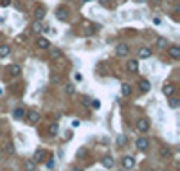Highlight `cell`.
Listing matches in <instances>:
<instances>
[{"label":"cell","instance_id":"7a4b0ae2","mask_svg":"<svg viewBox=\"0 0 180 171\" xmlns=\"http://www.w3.org/2000/svg\"><path fill=\"white\" fill-rule=\"evenodd\" d=\"M135 146H137V150L146 151L148 148H150V141H148L146 137H139V139H137V142H135Z\"/></svg>","mask_w":180,"mask_h":171},{"label":"cell","instance_id":"1f68e13d","mask_svg":"<svg viewBox=\"0 0 180 171\" xmlns=\"http://www.w3.org/2000/svg\"><path fill=\"white\" fill-rule=\"evenodd\" d=\"M74 81H83V76L79 72H74Z\"/></svg>","mask_w":180,"mask_h":171},{"label":"cell","instance_id":"6da1fadb","mask_svg":"<svg viewBox=\"0 0 180 171\" xmlns=\"http://www.w3.org/2000/svg\"><path fill=\"white\" fill-rule=\"evenodd\" d=\"M137 130H139L141 133H146V132L150 130V121H148L146 117H141V119H137Z\"/></svg>","mask_w":180,"mask_h":171},{"label":"cell","instance_id":"ac0fdd59","mask_svg":"<svg viewBox=\"0 0 180 171\" xmlns=\"http://www.w3.org/2000/svg\"><path fill=\"white\" fill-rule=\"evenodd\" d=\"M121 94L124 96V97L131 96V86H130V85H126V83H122V85H121Z\"/></svg>","mask_w":180,"mask_h":171},{"label":"cell","instance_id":"836d02e7","mask_svg":"<svg viewBox=\"0 0 180 171\" xmlns=\"http://www.w3.org/2000/svg\"><path fill=\"white\" fill-rule=\"evenodd\" d=\"M50 81H52V83H59V76H54V74H52V76H50Z\"/></svg>","mask_w":180,"mask_h":171},{"label":"cell","instance_id":"44dd1931","mask_svg":"<svg viewBox=\"0 0 180 171\" xmlns=\"http://www.w3.org/2000/svg\"><path fill=\"white\" fill-rule=\"evenodd\" d=\"M43 16H45V9H43V7H38V9L34 11V18L42 22V20H43Z\"/></svg>","mask_w":180,"mask_h":171},{"label":"cell","instance_id":"f546056e","mask_svg":"<svg viewBox=\"0 0 180 171\" xmlns=\"http://www.w3.org/2000/svg\"><path fill=\"white\" fill-rule=\"evenodd\" d=\"M90 106H92V108H99L101 103H99L97 99H90Z\"/></svg>","mask_w":180,"mask_h":171},{"label":"cell","instance_id":"e575fe53","mask_svg":"<svg viewBox=\"0 0 180 171\" xmlns=\"http://www.w3.org/2000/svg\"><path fill=\"white\" fill-rule=\"evenodd\" d=\"M9 4H11V0H0V6H2V7L9 6Z\"/></svg>","mask_w":180,"mask_h":171},{"label":"cell","instance_id":"5b68a950","mask_svg":"<svg viewBox=\"0 0 180 171\" xmlns=\"http://www.w3.org/2000/svg\"><path fill=\"white\" fill-rule=\"evenodd\" d=\"M167 54H169L173 60H178L180 58V47L178 45H169V47H167Z\"/></svg>","mask_w":180,"mask_h":171},{"label":"cell","instance_id":"d4e9b609","mask_svg":"<svg viewBox=\"0 0 180 171\" xmlns=\"http://www.w3.org/2000/svg\"><path fill=\"white\" fill-rule=\"evenodd\" d=\"M50 56L54 58V60L61 58V50H59V49H50Z\"/></svg>","mask_w":180,"mask_h":171},{"label":"cell","instance_id":"9c48e42d","mask_svg":"<svg viewBox=\"0 0 180 171\" xmlns=\"http://www.w3.org/2000/svg\"><path fill=\"white\" fill-rule=\"evenodd\" d=\"M56 18L58 20H67V18H69V9H67V7H59V9H58L56 11Z\"/></svg>","mask_w":180,"mask_h":171},{"label":"cell","instance_id":"83f0119b","mask_svg":"<svg viewBox=\"0 0 180 171\" xmlns=\"http://www.w3.org/2000/svg\"><path fill=\"white\" fill-rule=\"evenodd\" d=\"M81 105H83V106H90V97H81Z\"/></svg>","mask_w":180,"mask_h":171},{"label":"cell","instance_id":"74e56055","mask_svg":"<svg viewBox=\"0 0 180 171\" xmlns=\"http://www.w3.org/2000/svg\"><path fill=\"white\" fill-rule=\"evenodd\" d=\"M119 171H126V169H119Z\"/></svg>","mask_w":180,"mask_h":171},{"label":"cell","instance_id":"8d00e7d4","mask_svg":"<svg viewBox=\"0 0 180 171\" xmlns=\"http://www.w3.org/2000/svg\"><path fill=\"white\" fill-rule=\"evenodd\" d=\"M83 2H92V0H83Z\"/></svg>","mask_w":180,"mask_h":171},{"label":"cell","instance_id":"603a6c76","mask_svg":"<svg viewBox=\"0 0 180 171\" xmlns=\"http://www.w3.org/2000/svg\"><path fill=\"white\" fill-rule=\"evenodd\" d=\"M58 130H59V126H58L56 122H54V124H50V128H49L50 137H56V135H58Z\"/></svg>","mask_w":180,"mask_h":171},{"label":"cell","instance_id":"9a60e30c","mask_svg":"<svg viewBox=\"0 0 180 171\" xmlns=\"http://www.w3.org/2000/svg\"><path fill=\"white\" fill-rule=\"evenodd\" d=\"M101 164L105 166L106 169H110V168H114V158L110 157V155H106V157H103V160H101Z\"/></svg>","mask_w":180,"mask_h":171},{"label":"cell","instance_id":"ba28073f","mask_svg":"<svg viewBox=\"0 0 180 171\" xmlns=\"http://www.w3.org/2000/svg\"><path fill=\"white\" fill-rule=\"evenodd\" d=\"M25 119H27L29 124H36V122L40 121V114H38V112H27Z\"/></svg>","mask_w":180,"mask_h":171},{"label":"cell","instance_id":"5bb4252c","mask_svg":"<svg viewBox=\"0 0 180 171\" xmlns=\"http://www.w3.org/2000/svg\"><path fill=\"white\" fill-rule=\"evenodd\" d=\"M150 56H151V49H148V47H141V49H139V58L148 60Z\"/></svg>","mask_w":180,"mask_h":171},{"label":"cell","instance_id":"4fadbf2b","mask_svg":"<svg viewBox=\"0 0 180 171\" xmlns=\"http://www.w3.org/2000/svg\"><path fill=\"white\" fill-rule=\"evenodd\" d=\"M126 69H128L130 72H137L139 70V61H137V60H130L128 63H126Z\"/></svg>","mask_w":180,"mask_h":171},{"label":"cell","instance_id":"3957f363","mask_svg":"<svg viewBox=\"0 0 180 171\" xmlns=\"http://www.w3.org/2000/svg\"><path fill=\"white\" fill-rule=\"evenodd\" d=\"M133 166H135V158L131 155H124L122 157V169H131Z\"/></svg>","mask_w":180,"mask_h":171},{"label":"cell","instance_id":"2e32d148","mask_svg":"<svg viewBox=\"0 0 180 171\" xmlns=\"http://www.w3.org/2000/svg\"><path fill=\"white\" fill-rule=\"evenodd\" d=\"M45 157H47V151H45V150H36V153H34V162H42Z\"/></svg>","mask_w":180,"mask_h":171},{"label":"cell","instance_id":"4dcf8cb0","mask_svg":"<svg viewBox=\"0 0 180 171\" xmlns=\"http://www.w3.org/2000/svg\"><path fill=\"white\" fill-rule=\"evenodd\" d=\"M85 155H86V148H81V150L78 151V157H81V158H85Z\"/></svg>","mask_w":180,"mask_h":171},{"label":"cell","instance_id":"484cf974","mask_svg":"<svg viewBox=\"0 0 180 171\" xmlns=\"http://www.w3.org/2000/svg\"><path fill=\"white\" fill-rule=\"evenodd\" d=\"M65 92L69 94V96H72V94H76V86L72 85V83H70V85H67V86H65Z\"/></svg>","mask_w":180,"mask_h":171},{"label":"cell","instance_id":"f35d334b","mask_svg":"<svg viewBox=\"0 0 180 171\" xmlns=\"http://www.w3.org/2000/svg\"><path fill=\"white\" fill-rule=\"evenodd\" d=\"M173 2H177V0H173Z\"/></svg>","mask_w":180,"mask_h":171},{"label":"cell","instance_id":"d6a6232c","mask_svg":"<svg viewBox=\"0 0 180 171\" xmlns=\"http://www.w3.org/2000/svg\"><path fill=\"white\" fill-rule=\"evenodd\" d=\"M47 168H49V169L54 168V158H49V160H47Z\"/></svg>","mask_w":180,"mask_h":171},{"label":"cell","instance_id":"f1b7e54d","mask_svg":"<svg viewBox=\"0 0 180 171\" xmlns=\"http://www.w3.org/2000/svg\"><path fill=\"white\" fill-rule=\"evenodd\" d=\"M117 144L124 146V144H126V137H124V135H119V137H117Z\"/></svg>","mask_w":180,"mask_h":171},{"label":"cell","instance_id":"8992f818","mask_svg":"<svg viewBox=\"0 0 180 171\" xmlns=\"http://www.w3.org/2000/svg\"><path fill=\"white\" fill-rule=\"evenodd\" d=\"M175 90H177V86L173 85V83H167V85L162 86V94H164V96H167V97H173Z\"/></svg>","mask_w":180,"mask_h":171},{"label":"cell","instance_id":"7c38bea8","mask_svg":"<svg viewBox=\"0 0 180 171\" xmlns=\"http://www.w3.org/2000/svg\"><path fill=\"white\" fill-rule=\"evenodd\" d=\"M7 70H9V74H11V76H14V78L22 74V69L18 67V65H9V67H7Z\"/></svg>","mask_w":180,"mask_h":171},{"label":"cell","instance_id":"e0dca14e","mask_svg":"<svg viewBox=\"0 0 180 171\" xmlns=\"http://www.w3.org/2000/svg\"><path fill=\"white\" fill-rule=\"evenodd\" d=\"M11 54V47L9 45H0V58H7Z\"/></svg>","mask_w":180,"mask_h":171},{"label":"cell","instance_id":"4316f807","mask_svg":"<svg viewBox=\"0 0 180 171\" xmlns=\"http://www.w3.org/2000/svg\"><path fill=\"white\" fill-rule=\"evenodd\" d=\"M169 106H171V108H178L180 106V101L175 99V97H171V99H169Z\"/></svg>","mask_w":180,"mask_h":171},{"label":"cell","instance_id":"ffe728a7","mask_svg":"<svg viewBox=\"0 0 180 171\" xmlns=\"http://www.w3.org/2000/svg\"><path fill=\"white\" fill-rule=\"evenodd\" d=\"M157 47H158V49H167V47H169V42H167L166 38H158V40H157Z\"/></svg>","mask_w":180,"mask_h":171},{"label":"cell","instance_id":"d6986e66","mask_svg":"<svg viewBox=\"0 0 180 171\" xmlns=\"http://www.w3.org/2000/svg\"><path fill=\"white\" fill-rule=\"evenodd\" d=\"M23 168H25V171H36V162L34 160H25Z\"/></svg>","mask_w":180,"mask_h":171},{"label":"cell","instance_id":"8fae6325","mask_svg":"<svg viewBox=\"0 0 180 171\" xmlns=\"http://www.w3.org/2000/svg\"><path fill=\"white\" fill-rule=\"evenodd\" d=\"M139 88H141V92L142 94H146V92H150V81H148V79H141V81H139Z\"/></svg>","mask_w":180,"mask_h":171},{"label":"cell","instance_id":"cb8c5ba5","mask_svg":"<svg viewBox=\"0 0 180 171\" xmlns=\"http://www.w3.org/2000/svg\"><path fill=\"white\" fill-rule=\"evenodd\" d=\"M6 153L7 155H14V144H11V142L6 144Z\"/></svg>","mask_w":180,"mask_h":171},{"label":"cell","instance_id":"30bf717a","mask_svg":"<svg viewBox=\"0 0 180 171\" xmlns=\"http://www.w3.org/2000/svg\"><path fill=\"white\" fill-rule=\"evenodd\" d=\"M36 45H38L40 49H43V50L50 49V42L47 40V38H38V40H36Z\"/></svg>","mask_w":180,"mask_h":171},{"label":"cell","instance_id":"52a82bcc","mask_svg":"<svg viewBox=\"0 0 180 171\" xmlns=\"http://www.w3.org/2000/svg\"><path fill=\"white\" fill-rule=\"evenodd\" d=\"M27 115V110L23 106H18V108H14V112H13V117L16 119V121H20V119H23Z\"/></svg>","mask_w":180,"mask_h":171},{"label":"cell","instance_id":"277c9868","mask_svg":"<svg viewBox=\"0 0 180 171\" xmlns=\"http://www.w3.org/2000/svg\"><path fill=\"white\" fill-rule=\"evenodd\" d=\"M128 52H130V47L126 43H119V45L115 47V54H117V56H128Z\"/></svg>","mask_w":180,"mask_h":171},{"label":"cell","instance_id":"ab89813d","mask_svg":"<svg viewBox=\"0 0 180 171\" xmlns=\"http://www.w3.org/2000/svg\"><path fill=\"white\" fill-rule=\"evenodd\" d=\"M139 2H141V0H139Z\"/></svg>","mask_w":180,"mask_h":171},{"label":"cell","instance_id":"d590c367","mask_svg":"<svg viewBox=\"0 0 180 171\" xmlns=\"http://www.w3.org/2000/svg\"><path fill=\"white\" fill-rule=\"evenodd\" d=\"M110 4V0H101V6H108Z\"/></svg>","mask_w":180,"mask_h":171},{"label":"cell","instance_id":"7402d4cb","mask_svg":"<svg viewBox=\"0 0 180 171\" xmlns=\"http://www.w3.org/2000/svg\"><path fill=\"white\" fill-rule=\"evenodd\" d=\"M33 31H34V33H42V31H43V23L40 20H36L34 23H33Z\"/></svg>","mask_w":180,"mask_h":171}]
</instances>
